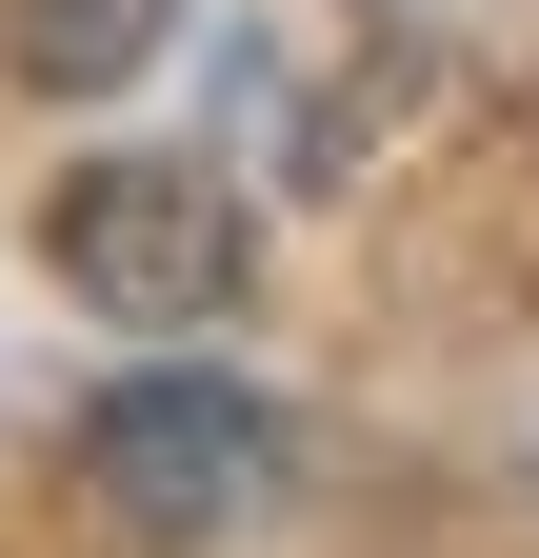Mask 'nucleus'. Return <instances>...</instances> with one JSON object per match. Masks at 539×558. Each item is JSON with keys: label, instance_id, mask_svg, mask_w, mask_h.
<instances>
[{"label": "nucleus", "instance_id": "2", "mask_svg": "<svg viewBox=\"0 0 539 558\" xmlns=\"http://www.w3.org/2000/svg\"><path fill=\"white\" fill-rule=\"evenodd\" d=\"M81 499L120 538H240V519L300 499V439L260 399H220V379H141V399L81 418Z\"/></svg>", "mask_w": 539, "mask_h": 558}, {"label": "nucleus", "instance_id": "1", "mask_svg": "<svg viewBox=\"0 0 539 558\" xmlns=\"http://www.w3.org/2000/svg\"><path fill=\"white\" fill-rule=\"evenodd\" d=\"M40 259H60V300H100V319H141V339H200L240 300V199L200 180V160H81L40 199Z\"/></svg>", "mask_w": 539, "mask_h": 558}, {"label": "nucleus", "instance_id": "3", "mask_svg": "<svg viewBox=\"0 0 539 558\" xmlns=\"http://www.w3.org/2000/svg\"><path fill=\"white\" fill-rule=\"evenodd\" d=\"M160 40V0H21V81H120Z\"/></svg>", "mask_w": 539, "mask_h": 558}]
</instances>
